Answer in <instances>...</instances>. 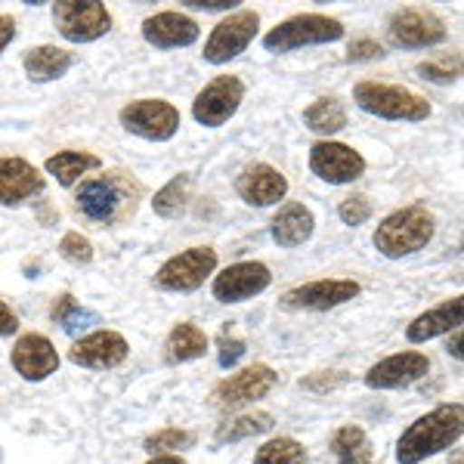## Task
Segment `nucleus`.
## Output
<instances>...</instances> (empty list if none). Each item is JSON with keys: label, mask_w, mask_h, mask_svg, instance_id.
I'll return each mask as SVG.
<instances>
[{"label": "nucleus", "mask_w": 464, "mask_h": 464, "mask_svg": "<svg viewBox=\"0 0 464 464\" xmlns=\"http://www.w3.org/2000/svg\"><path fill=\"white\" fill-rule=\"evenodd\" d=\"M387 34L396 47H409V50H424L433 44L446 41V25L437 13L430 10H396L387 25Z\"/></svg>", "instance_id": "12"}, {"label": "nucleus", "mask_w": 464, "mask_h": 464, "mask_svg": "<svg viewBox=\"0 0 464 464\" xmlns=\"http://www.w3.org/2000/svg\"><path fill=\"white\" fill-rule=\"evenodd\" d=\"M16 332H19L16 313H13L4 301H0V338H6V334H16Z\"/></svg>", "instance_id": "39"}, {"label": "nucleus", "mask_w": 464, "mask_h": 464, "mask_svg": "<svg viewBox=\"0 0 464 464\" xmlns=\"http://www.w3.org/2000/svg\"><path fill=\"white\" fill-rule=\"evenodd\" d=\"M313 227H316V220H313L310 208L291 201L273 217V242L282 248H297V245L310 242Z\"/></svg>", "instance_id": "23"}, {"label": "nucleus", "mask_w": 464, "mask_h": 464, "mask_svg": "<svg viewBox=\"0 0 464 464\" xmlns=\"http://www.w3.org/2000/svg\"><path fill=\"white\" fill-rule=\"evenodd\" d=\"M59 254H63L69 264H78V266H84L93 260V245L87 242L81 232H65L63 236V242H59Z\"/></svg>", "instance_id": "34"}, {"label": "nucleus", "mask_w": 464, "mask_h": 464, "mask_svg": "<svg viewBox=\"0 0 464 464\" xmlns=\"http://www.w3.org/2000/svg\"><path fill=\"white\" fill-rule=\"evenodd\" d=\"M418 72H421L428 81H437V84H452V81H459L461 59H459V56L428 59V63H421V65H418Z\"/></svg>", "instance_id": "33"}, {"label": "nucleus", "mask_w": 464, "mask_h": 464, "mask_svg": "<svg viewBox=\"0 0 464 464\" xmlns=\"http://www.w3.org/2000/svg\"><path fill=\"white\" fill-rule=\"evenodd\" d=\"M343 37V25L338 19L319 16V13H301L291 16L282 25H276L273 32H266L264 47L269 53H288L297 47H310V44H332Z\"/></svg>", "instance_id": "5"}, {"label": "nucleus", "mask_w": 464, "mask_h": 464, "mask_svg": "<svg viewBox=\"0 0 464 464\" xmlns=\"http://www.w3.org/2000/svg\"><path fill=\"white\" fill-rule=\"evenodd\" d=\"M304 124L313 133H338L347 127V111H343L338 96H322L304 111Z\"/></svg>", "instance_id": "26"}, {"label": "nucleus", "mask_w": 464, "mask_h": 464, "mask_svg": "<svg viewBox=\"0 0 464 464\" xmlns=\"http://www.w3.org/2000/svg\"><path fill=\"white\" fill-rule=\"evenodd\" d=\"M208 350V334L192 322H179L168 338V359L170 362H189V359L205 356Z\"/></svg>", "instance_id": "25"}, {"label": "nucleus", "mask_w": 464, "mask_h": 464, "mask_svg": "<svg viewBox=\"0 0 464 464\" xmlns=\"http://www.w3.org/2000/svg\"><path fill=\"white\" fill-rule=\"evenodd\" d=\"M461 319H464V301L461 297H452V301H443L440 306H433V310L421 313L418 319H411V325L406 328V338L411 343H424L459 328Z\"/></svg>", "instance_id": "22"}, {"label": "nucleus", "mask_w": 464, "mask_h": 464, "mask_svg": "<svg viewBox=\"0 0 464 464\" xmlns=\"http://www.w3.org/2000/svg\"><path fill=\"white\" fill-rule=\"evenodd\" d=\"M353 96L359 109L369 111V115L387 118V121H424L430 115V102L400 84L362 81V84H356Z\"/></svg>", "instance_id": "4"}, {"label": "nucleus", "mask_w": 464, "mask_h": 464, "mask_svg": "<svg viewBox=\"0 0 464 464\" xmlns=\"http://www.w3.org/2000/svg\"><path fill=\"white\" fill-rule=\"evenodd\" d=\"M279 384V375H276L269 365H251V369L238 372V375H229L227 381L211 391V406L214 409H238L245 402L264 400V396Z\"/></svg>", "instance_id": "11"}, {"label": "nucleus", "mask_w": 464, "mask_h": 464, "mask_svg": "<svg viewBox=\"0 0 464 464\" xmlns=\"http://www.w3.org/2000/svg\"><path fill=\"white\" fill-rule=\"evenodd\" d=\"M310 170L325 183H353L365 174V159L343 143H316L310 149Z\"/></svg>", "instance_id": "15"}, {"label": "nucleus", "mask_w": 464, "mask_h": 464, "mask_svg": "<svg viewBox=\"0 0 464 464\" xmlns=\"http://www.w3.org/2000/svg\"><path fill=\"white\" fill-rule=\"evenodd\" d=\"M433 229H437V220L424 205L400 208L381 220V227L375 229V248L384 257H406L430 242Z\"/></svg>", "instance_id": "3"}, {"label": "nucleus", "mask_w": 464, "mask_h": 464, "mask_svg": "<svg viewBox=\"0 0 464 464\" xmlns=\"http://www.w3.org/2000/svg\"><path fill=\"white\" fill-rule=\"evenodd\" d=\"M189 174H179L170 179L164 189L155 192V201H152V208H155V214L159 217H179L183 214V208H186V201H189Z\"/></svg>", "instance_id": "30"}, {"label": "nucleus", "mask_w": 464, "mask_h": 464, "mask_svg": "<svg viewBox=\"0 0 464 464\" xmlns=\"http://www.w3.org/2000/svg\"><path fill=\"white\" fill-rule=\"evenodd\" d=\"M461 424H464L461 402L437 406L433 411H428V415L418 418V421L400 437V443H396V461L421 464L424 459H430V455L443 452V449L461 440Z\"/></svg>", "instance_id": "2"}, {"label": "nucleus", "mask_w": 464, "mask_h": 464, "mask_svg": "<svg viewBox=\"0 0 464 464\" xmlns=\"http://www.w3.org/2000/svg\"><path fill=\"white\" fill-rule=\"evenodd\" d=\"M459 343H461V334H459V332H455V341H452V343H449V353H452L455 359H461V350H459Z\"/></svg>", "instance_id": "43"}, {"label": "nucleus", "mask_w": 464, "mask_h": 464, "mask_svg": "<svg viewBox=\"0 0 464 464\" xmlns=\"http://www.w3.org/2000/svg\"><path fill=\"white\" fill-rule=\"evenodd\" d=\"M332 449L338 455L341 464H369L372 461V443L365 437L362 428L356 424H347L332 437Z\"/></svg>", "instance_id": "28"}, {"label": "nucleus", "mask_w": 464, "mask_h": 464, "mask_svg": "<svg viewBox=\"0 0 464 464\" xmlns=\"http://www.w3.org/2000/svg\"><path fill=\"white\" fill-rule=\"evenodd\" d=\"M338 214H341V220L347 223V227H359V223H365L372 217V201L365 196H350V198L341 201Z\"/></svg>", "instance_id": "35"}, {"label": "nucleus", "mask_w": 464, "mask_h": 464, "mask_svg": "<svg viewBox=\"0 0 464 464\" xmlns=\"http://www.w3.org/2000/svg\"><path fill=\"white\" fill-rule=\"evenodd\" d=\"M121 124L137 137L164 143L179 130V111L168 100H137L121 109Z\"/></svg>", "instance_id": "6"}, {"label": "nucleus", "mask_w": 464, "mask_h": 464, "mask_svg": "<svg viewBox=\"0 0 464 464\" xmlns=\"http://www.w3.org/2000/svg\"><path fill=\"white\" fill-rule=\"evenodd\" d=\"M196 443V433L192 430H179V428H164L159 433L146 440V449L152 455H174L177 449H189Z\"/></svg>", "instance_id": "32"}, {"label": "nucleus", "mask_w": 464, "mask_h": 464, "mask_svg": "<svg viewBox=\"0 0 464 464\" xmlns=\"http://www.w3.org/2000/svg\"><path fill=\"white\" fill-rule=\"evenodd\" d=\"M13 369L25 381H44L59 369V353L44 334H22L13 347Z\"/></svg>", "instance_id": "18"}, {"label": "nucleus", "mask_w": 464, "mask_h": 464, "mask_svg": "<svg viewBox=\"0 0 464 464\" xmlns=\"http://www.w3.org/2000/svg\"><path fill=\"white\" fill-rule=\"evenodd\" d=\"M143 37L159 50H174V47H189L198 41V22L183 16V13H155L143 22Z\"/></svg>", "instance_id": "20"}, {"label": "nucleus", "mask_w": 464, "mask_h": 464, "mask_svg": "<svg viewBox=\"0 0 464 464\" xmlns=\"http://www.w3.org/2000/svg\"><path fill=\"white\" fill-rule=\"evenodd\" d=\"M343 381H347L343 372H316V375L304 378L301 387H306V391H316V393H325V391H334V387H341Z\"/></svg>", "instance_id": "36"}, {"label": "nucleus", "mask_w": 464, "mask_h": 464, "mask_svg": "<svg viewBox=\"0 0 464 464\" xmlns=\"http://www.w3.org/2000/svg\"><path fill=\"white\" fill-rule=\"evenodd\" d=\"M273 276L266 264L257 260H245V264H232L214 279V297L220 304H242L248 297H257L260 291L269 288Z\"/></svg>", "instance_id": "13"}, {"label": "nucleus", "mask_w": 464, "mask_h": 464, "mask_svg": "<svg viewBox=\"0 0 464 464\" xmlns=\"http://www.w3.org/2000/svg\"><path fill=\"white\" fill-rule=\"evenodd\" d=\"M127 341L118 332H93L69 350V359L84 369H115L127 359Z\"/></svg>", "instance_id": "17"}, {"label": "nucleus", "mask_w": 464, "mask_h": 464, "mask_svg": "<svg viewBox=\"0 0 464 464\" xmlns=\"http://www.w3.org/2000/svg\"><path fill=\"white\" fill-rule=\"evenodd\" d=\"M186 4L196 6V10H232L236 0H186Z\"/></svg>", "instance_id": "41"}, {"label": "nucleus", "mask_w": 464, "mask_h": 464, "mask_svg": "<svg viewBox=\"0 0 464 464\" xmlns=\"http://www.w3.org/2000/svg\"><path fill=\"white\" fill-rule=\"evenodd\" d=\"M143 198V183L130 170H106L102 177L87 179L74 192V208L93 223L118 227L137 214V205Z\"/></svg>", "instance_id": "1"}, {"label": "nucleus", "mask_w": 464, "mask_h": 464, "mask_svg": "<svg viewBox=\"0 0 464 464\" xmlns=\"http://www.w3.org/2000/svg\"><path fill=\"white\" fill-rule=\"evenodd\" d=\"M217 269V251L214 248H189L177 257H170L159 273H155V285L161 291H196L201 282Z\"/></svg>", "instance_id": "10"}, {"label": "nucleus", "mask_w": 464, "mask_h": 464, "mask_svg": "<svg viewBox=\"0 0 464 464\" xmlns=\"http://www.w3.org/2000/svg\"><path fill=\"white\" fill-rule=\"evenodd\" d=\"M22 65H25L28 78L37 81V84H47V81L63 78V74L72 69V53L59 47H34L25 53Z\"/></svg>", "instance_id": "24"}, {"label": "nucleus", "mask_w": 464, "mask_h": 464, "mask_svg": "<svg viewBox=\"0 0 464 464\" xmlns=\"http://www.w3.org/2000/svg\"><path fill=\"white\" fill-rule=\"evenodd\" d=\"M350 59H375V56H384V50H381L378 41H372V37H362V41H353L347 50Z\"/></svg>", "instance_id": "37"}, {"label": "nucleus", "mask_w": 464, "mask_h": 464, "mask_svg": "<svg viewBox=\"0 0 464 464\" xmlns=\"http://www.w3.org/2000/svg\"><path fill=\"white\" fill-rule=\"evenodd\" d=\"M359 295V285L353 279H319V282H306L282 295V306L285 310H332L347 301H353Z\"/></svg>", "instance_id": "14"}, {"label": "nucleus", "mask_w": 464, "mask_h": 464, "mask_svg": "<svg viewBox=\"0 0 464 464\" xmlns=\"http://www.w3.org/2000/svg\"><path fill=\"white\" fill-rule=\"evenodd\" d=\"M236 192L248 201V205L269 208V205H276V201L285 198L288 179L276 168H269V164H251V168H245L242 174H238Z\"/></svg>", "instance_id": "19"}, {"label": "nucleus", "mask_w": 464, "mask_h": 464, "mask_svg": "<svg viewBox=\"0 0 464 464\" xmlns=\"http://www.w3.org/2000/svg\"><path fill=\"white\" fill-rule=\"evenodd\" d=\"M53 22L59 28V34L72 44H87V41H96L102 37L111 28V16L102 4L96 0H65V4H56L53 6Z\"/></svg>", "instance_id": "7"}, {"label": "nucleus", "mask_w": 464, "mask_h": 464, "mask_svg": "<svg viewBox=\"0 0 464 464\" xmlns=\"http://www.w3.org/2000/svg\"><path fill=\"white\" fill-rule=\"evenodd\" d=\"M273 430V415L269 411H248V415H238L232 421L217 428V443H238V440L260 437V433Z\"/></svg>", "instance_id": "29"}, {"label": "nucleus", "mask_w": 464, "mask_h": 464, "mask_svg": "<svg viewBox=\"0 0 464 464\" xmlns=\"http://www.w3.org/2000/svg\"><path fill=\"white\" fill-rule=\"evenodd\" d=\"M304 461H306V449L291 437L269 440L254 455V464H304Z\"/></svg>", "instance_id": "31"}, {"label": "nucleus", "mask_w": 464, "mask_h": 464, "mask_svg": "<svg viewBox=\"0 0 464 464\" xmlns=\"http://www.w3.org/2000/svg\"><path fill=\"white\" fill-rule=\"evenodd\" d=\"M100 168V159L93 152H74V149H65V152H56L53 159H47V170L53 174L63 186H74V179L84 177L87 170Z\"/></svg>", "instance_id": "27"}, {"label": "nucleus", "mask_w": 464, "mask_h": 464, "mask_svg": "<svg viewBox=\"0 0 464 464\" xmlns=\"http://www.w3.org/2000/svg\"><path fill=\"white\" fill-rule=\"evenodd\" d=\"M44 189V177L25 159H0V205L16 208Z\"/></svg>", "instance_id": "21"}, {"label": "nucleus", "mask_w": 464, "mask_h": 464, "mask_svg": "<svg viewBox=\"0 0 464 464\" xmlns=\"http://www.w3.org/2000/svg\"><path fill=\"white\" fill-rule=\"evenodd\" d=\"M146 464H186V461H183V455H155V459Z\"/></svg>", "instance_id": "42"}, {"label": "nucleus", "mask_w": 464, "mask_h": 464, "mask_svg": "<svg viewBox=\"0 0 464 464\" xmlns=\"http://www.w3.org/2000/svg\"><path fill=\"white\" fill-rule=\"evenodd\" d=\"M245 100V84L236 74H220L208 84L192 102V118L205 127H220L227 124L232 115L238 111Z\"/></svg>", "instance_id": "9"}, {"label": "nucleus", "mask_w": 464, "mask_h": 464, "mask_svg": "<svg viewBox=\"0 0 464 464\" xmlns=\"http://www.w3.org/2000/svg\"><path fill=\"white\" fill-rule=\"evenodd\" d=\"M16 37V19L13 16H0V53L6 50V44Z\"/></svg>", "instance_id": "40"}, {"label": "nucleus", "mask_w": 464, "mask_h": 464, "mask_svg": "<svg viewBox=\"0 0 464 464\" xmlns=\"http://www.w3.org/2000/svg\"><path fill=\"white\" fill-rule=\"evenodd\" d=\"M242 353H245V343L242 341H229V338L220 341V365H223V369L236 365L238 359H242Z\"/></svg>", "instance_id": "38"}, {"label": "nucleus", "mask_w": 464, "mask_h": 464, "mask_svg": "<svg viewBox=\"0 0 464 464\" xmlns=\"http://www.w3.org/2000/svg\"><path fill=\"white\" fill-rule=\"evenodd\" d=\"M428 372L430 359L424 353H415V350H406V353H393L381 359L378 365H372L369 375H365V384L375 387V391H400V387L421 381Z\"/></svg>", "instance_id": "16"}, {"label": "nucleus", "mask_w": 464, "mask_h": 464, "mask_svg": "<svg viewBox=\"0 0 464 464\" xmlns=\"http://www.w3.org/2000/svg\"><path fill=\"white\" fill-rule=\"evenodd\" d=\"M260 25V16L254 10H238L229 13L223 22H217V28L211 32L205 44V59L214 65H223L229 59H236L238 53H245V47L254 41Z\"/></svg>", "instance_id": "8"}]
</instances>
